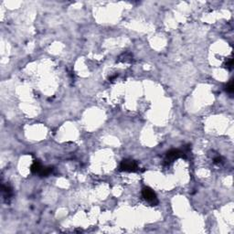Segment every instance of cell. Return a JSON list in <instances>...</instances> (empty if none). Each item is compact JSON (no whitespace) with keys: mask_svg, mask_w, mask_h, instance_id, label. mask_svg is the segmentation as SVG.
Segmentation results:
<instances>
[{"mask_svg":"<svg viewBox=\"0 0 234 234\" xmlns=\"http://www.w3.org/2000/svg\"><path fill=\"white\" fill-rule=\"evenodd\" d=\"M224 65H225V67H226L228 70H231V69H232V65H233V61H232V59H230L229 61H227Z\"/></svg>","mask_w":234,"mask_h":234,"instance_id":"cell-7","label":"cell"},{"mask_svg":"<svg viewBox=\"0 0 234 234\" xmlns=\"http://www.w3.org/2000/svg\"><path fill=\"white\" fill-rule=\"evenodd\" d=\"M214 163H215V164H221V163H222V158L220 157V156L214 158Z\"/></svg>","mask_w":234,"mask_h":234,"instance_id":"cell-8","label":"cell"},{"mask_svg":"<svg viewBox=\"0 0 234 234\" xmlns=\"http://www.w3.org/2000/svg\"><path fill=\"white\" fill-rule=\"evenodd\" d=\"M183 156H184V154L181 151L173 149V150H170L169 152L167 153L165 161H166V163L169 164V163H172L173 161L178 159L179 157H183Z\"/></svg>","mask_w":234,"mask_h":234,"instance_id":"cell-3","label":"cell"},{"mask_svg":"<svg viewBox=\"0 0 234 234\" xmlns=\"http://www.w3.org/2000/svg\"><path fill=\"white\" fill-rule=\"evenodd\" d=\"M142 195H143L144 199H145L147 202H149L151 205H156L158 203L156 193L150 188H147V187L144 188L142 190Z\"/></svg>","mask_w":234,"mask_h":234,"instance_id":"cell-2","label":"cell"},{"mask_svg":"<svg viewBox=\"0 0 234 234\" xmlns=\"http://www.w3.org/2000/svg\"><path fill=\"white\" fill-rule=\"evenodd\" d=\"M120 170L125 172H135L138 170V165L135 161L131 159H124L120 165Z\"/></svg>","mask_w":234,"mask_h":234,"instance_id":"cell-1","label":"cell"},{"mask_svg":"<svg viewBox=\"0 0 234 234\" xmlns=\"http://www.w3.org/2000/svg\"><path fill=\"white\" fill-rule=\"evenodd\" d=\"M2 191H3V195L5 197V199H9V197H12V189L11 188H9L8 186H3L2 187Z\"/></svg>","mask_w":234,"mask_h":234,"instance_id":"cell-5","label":"cell"},{"mask_svg":"<svg viewBox=\"0 0 234 234\" xmlns=\"http://www.w3.org/2000/svg\"><path fill=\"white\" fill-rule=\"evenodd\" d=\"M226 91H227L229 93H232L234 92V85H233V81H231L230 82H229V84L227 85Z\"/></svg>","mask_w":234,"mask_h":234,"instance_id":"cell-6","label":"cell"},{"mask_svg":"<svg viewBox=\"0 0 234 234\" xmlns=\"http://www.w3.org/2000/svg\"><path fill=\"white\" fill-rule=\"evenodd\" d=\"M42 165L40 164V162H39V161H34V163L32 164V166H31V167H30V170H31V172L33 173V174H40V171H41V169H42Z\"/></svg>","mask_w":234,"mask_h":234,"instance_id":"cell-4","label":"cell"}]
</instances>
